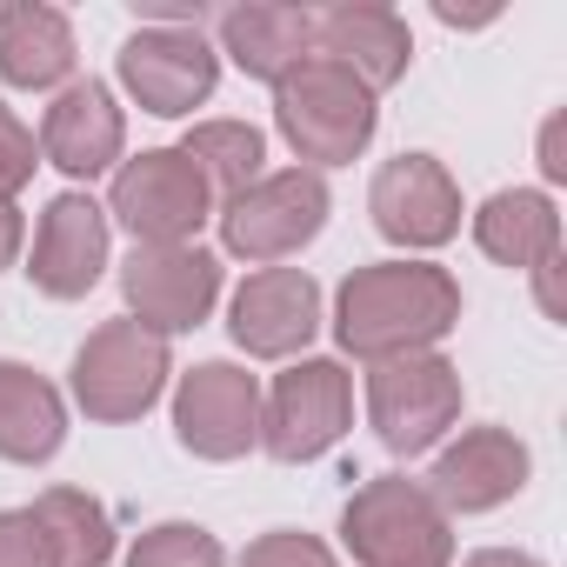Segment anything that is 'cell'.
I'll list each match as a JSON object with an SVG mask.
<instances>
[{
	"label": "cell",
	"mask_w": 567,
	"mask_h": 567,
	"mask_svg": "<svg viewBox=\"0 0 567 567\" xmlns=\"http://www.w3.org/2000/svg\"><path fill=\"white\" fill-rule=\"evenodd\" d=\"M121 295L134 308L141 328L154 334H187L207 321V308L220 301V260L194 240L174 247H134L121 267Z\"/></svg>",
	"instance_id": "cell-9"
},
{
	"label": "cell",
	"mask_w": 567,
	"mask_h": 567,
	"mask_svg": "<svg viewBox=\"0 0 567 567\" xmlns=\"http://www.w3.org/2000/svg\"><path fill=\"white\" fill-rule=\"evenodd\" d=\"M68 441V408L54 394V381H41L21 361H0V461H48Z\"/></svg>",
	"instance_id": "cell-21"
},
{
	"label": "cell",
	"mask_w": 567,
	"mask_h": 567,
	"mask_svg": "<svg viewBox=\"0 0 567 567\" xmlns=\"http://www.w3.org/2000/svg\"><path fill=\"white\" fill-rule=\"evenodd\" d=\"M315 48L328 54V61H341L354 81H368V87H394L401 74H408V61H414V41H408V21L394 14V8H328L321 21H315Z\"/></svg>",
	"instance_id": "cell-17"
},
{
	"label": "cell",
	"mask_w": 567,
	"mask_h": 567,
	"mask_svg": "<svg viewBox=\"0 0 567 567\" xmlns=\"http://www.w3.org/2000/svg\"><path fill=\"white\" fill-rule=\"evenodd\" d=\"M0 74L14 87H54L74 74V28L61 8L41 0H14L0 8Z\"/></svg>",
	"instance_id": "cell-20"
},
{
	"label": "cell",
	"mask_w": 567,
	"mask_h": 567,
	"mask_svg": "<svg viewBox=\"0 0 567 567\" xmlns=\"http://www.w3.org/2000/svg\"><path fill=\"white\" fill-rule=\"evenodd\" d=\"M368 214L394 247H441L461 227V187L447 181V167L434 154H401L374 174Z\"/></svg>",
	"instance_id": "cell-12"
},
{
	"label": "cell",
	"mask_w": 567,
	"mask_h": 567,
	"mask_svg": "<svg viewBox=\"0 0 567 567\" xmlns=\"http://www.w3.org/2000/svg\"><path fill=\"white\" fill-rule=\"evenodd\" d=\"M274 121L295 141L301 161L315 167H341L374 141V87L354 81L341 61L308 54L295 74L274 81Z\"/></svg>",
	"instance_id": "cell-2"
},
{
	"label": "cell",
	"mask_w": 567,
	"mask_h": 567,
	"mask_svg": "<svg viewBox=\"0 0 567 567\" xmlns=\"http://www.w3.org/2000/svg\"><path fill=\"white\" fill-rule=\"evenodd\" d=\"M127 567H227V554H220V540H214L207 527H194V520H161V527H147V534L134 540Z\"/></svg>",
	"instance_id": "cell-24"
},
{
	"label": "cell",
	"mask_w": 567,
	"mask_h": 567,
	"mask_svg": "<svg viewBox=\"0 0 567 567\" xmlns=\"http://www.w3.org/2000/svg\"><path fill=\"white\" fill-rule=\"evenodd\" d=\"M34 520L48 527L61 567H107V554H114V520H107V507H101L94 494H81V487H48V494L34 501Z\"/></svg>",
	"instance_id": "cell-23"
},
{
	"label": "cell",
	"mask_w": 567,
	"mask_h": 567,
	"mask_svg": "<svg viewBox=\"0 0 567 567\" xmlns=\"http://www.w3.org/2000/svg\"><path fill=\"white\" fill-rule=\"evenodd\" d=\"M220 54H234V68L254 81H280L315 54V14L308 8H227Z\"/></svg>",
	"instance_id": "cell-18"
},
{
	"label": "cell",
	"mask_w": 567,
	"mask_h": 567,
	"mask_svg": "<svg viewBox=\"0 0 567 567\" xmlns=\"http://www.w3.org/2000/svg\"><path fill=\"white\" fill-rule=\"evenodd\" d=\"M540 174H547V181H567V121H560V114L540 127Z\"/></svg>",
	"instance_id": "cell-28"
},
{
	"label": "cell",
	"mask_w": 567,
	"mask_h": 567,
	"mask_svg": "<svg viewBox=\"0 0 567 567\" xmlns=\"http://www.w3.org/2000/svg\"><path fill=\"white\" fill-rule=\"evenodd\" d=\"M174 434L200 461H240L260 441V388H254V374H240L234 361H200L194 374H181Z\"/></svg>",
	"instance_id": "cell-11"
},
{
	"label": "cell",
	"mask_w": 567,
	"mask_h": 567,
	"mask_svg": "<svg viewBox=\"0 0 567 567\" xmlns=\"http://www.w3.org/2000/svg\"><path fill=\"white\" fill-rule=\"evenodd\" d=\"M461 321V288L447 267L427 260H381L348 274V288L334 301V334L361 361H394L434 348Z\"/></svg>",
	"instance_id": "cell-1"
},
{
	"label": "cell",
	"mask_w": 567,
	"mask_h": 567,
	"mask_svg": "<svg viewBox=\"0 0 567 567\" xmlns=\"http://www.w3.org/2000/svg\"><path fill=\"white\" fill-rule=\"evenodd\" d=\"M474 240H481L487 260H501V267H527V274H534L540 260L560 254V214H554V200L534 194V187H501L494 200H481V214H474Z\"/></svg>",
	"instance_id": "cell-19"
},
{
	"label": "cell",
	"mask_w": 567,
	"mask_h": 567,
	"mask_svg": "<svg viewBox=\"0 0 567 567\" xmlns=\"http://www.w3.org/2000/svg\"><path fill=\"white\" fill-rule=\"evenodd\" d=\"M240 567H341L315 534H288V527H280V534H260L247 554H240Z\"/></svg>",
	"instance_id": "cell-26"
},
{
	"label": "cell",
	"mask_w": 567,
	"mask_h": 567,
	"mask_svg": "<svg viewBox=\"0 0 567 567\" xmlns=\"http://www.w3.org/2000/svg\"><path fill=\"white\" fill-rule=\"evenodd\" d=\"M234 341L260 361H288L315 341L321 328V288H315V274L301 267H260L240 280V295H234Z\"/></svg>",
	"instance_id": "cell-13"
},
{
	"label": "cell",
	"mask_w": 567,
	"mask_h": 567,
	"mask_svg": "<svg viewBox=\"0 0 567 567\" xmlns=\"http://www.w3.org/2000/svg\"><path fill=\"white\" fill-rule=\"evenodd\" d=\"M321 220H328V181L315 167H288L260 174L247 194L220 207V240L240 260H288L321 234Z\"/></svg>",
	"instance_id": "cell-5"
},
{
	"label": "cell",
	"mask_w": 567,
	"mask_h": 567,
	"mask_svg": "<svg viewBox=\"0 0 567 567\" xmlns=\"http://www.w3.org/2000/svg\"><path fill=\"white\" fill-rule=\"evenodd\" d=\"M34 167H41V161H34V134H28L8 107H0V200H14V194L34 181Z\"/></svg>",
	"instance_id": "cell-27"
},
{
	"label": "cell",
	"mask_w": 567,
	"mask_h": 567,
	"mask_svg": "<svg viewBox=\"0 0 567 567\" xmlns=\"http://www.w3.org/2000/svg\"><path fill=\"white\" fill-rule=\"evenodd\" d=\"M534 288H540V308H547V321H567V301H560V254L534 267Z\"/></svg>",
	"instance_id": "cell-29"
},
{
	"label": "cell",
	"mask_w": 567,
	"mask_h": 567,
	"mask_svg": "<svg viewBox=\"0 0 567 567\" xmlns=\"http://www.w3.org/2000/svg\"><path fill=\"white\" fill-rule=\"evenodd\" d=\"M0 567H61L48 527L34 520V507H8L0 514Z\"/></svg>",
	"instance_id": "cell-25"
},
{
	"label": "cell",
	"mask_w": 567,
	"mask_h": 567,
	"mask_svg": "<svg viewBox=\"0 0 567 567\" xmlns=\"http://www.w3.org/2000/svg\"><path fill=\"white\" fill-rule=\"evenodd\" d=\"M121 141H127V121H121V107H114V94H107L101 81L61 87V101H54L48 121H41V154H48L61 174H74V181L107 174V167L121 161Z\"/></svg>",
	"instance_id": "cell-16"
},
{
	"label": "cell",
	"mask_w": 567,
	"mask_h": 567,
	"mask_svg": "<svg viewBox=\"0 0 567 567\" xmlns=\"http://www.w3.org/2000/svg\"><path fill=\"white\" fill-rule=\"evenodd\" d=\"M181 154L200 167V181H207V194L227 207L234 194H247L254 181H260V161H267V141H260V127H247V121H200L187 141H181Z\"/></svg>",
	"instance_id": "cell-22"
},
{
	"label": "cell",
	"mask_w": 567,
	"mask_h": 567,
	"mask_svg": "<svg viewBox=\"0 0 567 567\" xmlns=\"http://www.w3.org/2000/svg\"><path fill=\"white\" fill-rule=\"evenodd\" d=\"M467 567H540L534 554H514V547H487V554H474Z\"/></svg>",
	"instance_id": "cell-31"
},
{
	"label": "cell",
	"mask_w": 567,
	"mask_h": 567,
	"mask_svg": "<svg viewBox=\"0 0 567 567\" xmlns=\"http://www.w3.org/2000/svg\"><path fill=\"white\" fill-rule=\"evenodd\" d=\"M21 240H28V220L14 200H0V267H14L21 260Z\"/></svg>",
	"instance_id": "cell-30"
},
{
	"label": "cell",
	"mask_w": 567,
	"mask_h": 567,
	"mask_svg": "<svg viewBox=\"0 0 567 567\" xmlns=\"http://www.w3.org/2000/svg\"><path fill=\"white\" fill-rule=\"evenodd\" d=\"M354 381L341 361H295L260 408V447L274 461H315L348 434Z\"/></svg>",
	"instance_id": "cell-8"
},
{
	"label": "cell",
	"mask_w": 567,
	"mask_h": 567,
	"mask_svg": "<svg viewBox=\"0 0 567 567\" xmlns=\"http://www.w3.org/2000/svg\"><path fill=\"white\" fill-rule=\"evenodd\" d=\"M341 534H348L354 567H454L447 507H441L421 481H408V474L368 481V487L348 501Z\"/></svg>",
	"instance_id": "cell-3"
},
{
	"label": "cell",
	"mask_w": 567,
	"mask_h": 567,
	"mask_svg": "<svg viewBox=\"0 0 567 567\" xmlns=\"http://www.w3.org/2000/svg\"><path fill=\"white\" fill-rule=\"evenodd\" d=\"M368 414H374V434L394 454L434 447L461 421V374H454V361H441L434 348L374 361V374H368Z\"/></svg>",
	"instance_id": "cell-6"
},
{
	"label": "cell",
	"mask_w": 567,
	"mask_h": 567,
	"mask_svg": "<svg viewBox=\"0 0 567 567\" xmlns=\"http://www.w3.org/2000/svg\"><path fill=\"white\" fill-rule=\"evenodd\" d=\"M174 361H167V334L141 328V321H107L87 334V348L74 354V401L94 421H141L161 388H167Z\"/></svg>",
	"instance_id": "cell-4"
},
{
	"label": "cell",
	"mask_w": 567,
	"mask_h": 567,
	"mask_svg": "<svg viewBox=\"0 0 567 567\" xmlns=\"http://www.w3.org/2000/svg\"><path fill=\"white\" fill-rule=\"evenodd\" d=\"M214 81H220V61L200 28H141L121 48V87L161 121L194 114L214 94Z\"/></svg>",
	"instance_id": "cell-10"
},
{
	"label": "cell",
	"mask_w": 567,
	"mask_h": 567,
	"mask_svg": "<svg viewBox=\"0 0 567 567\" xmlns=\"http://www.w3.org/2000/svg\"><path fill=\"white\" fill-rule=\"evenodd\" d=\"M107 214L134 234V247H174L214 214V194H207L200 167L181 147H154V154H141L114 174Z\"/></svg>",
	"instance_id": "cell-7"
},
{
	"label": "cell",
	"mask_w": 567,
	"mask_h": 567,
	"mask_svg": "<svg viewBox=\"0 0 567 567\" xmlns=\"http://www.w3.org/2000/svg\"><path fill=\"white\" fill-rule=\"evenodd\" d=\"M107 267V207H94L87 194H61L48 214H41V234H34V288L54 295V301H81Z\"/></svg>",
	"instance_id": "cell-15"
},
{
	"label": "cell",
	"mask_w": 567,
	"mask_h": 567,
	"mask_svg": "<svg viewBox=\"0 0 567 567\" xmlns=\"http://www.w3.org/2000/svg\"><path fill=\"white\" fill-rule=\"evenodd\" d=\"M447 514H487L527 487V447L507 427H467L421 481Z\"/></svg>",
	"instance_id": "cell-14"
}]
</instances>
